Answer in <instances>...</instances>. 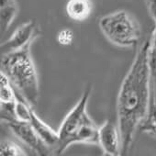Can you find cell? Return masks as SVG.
I'll use <instances>...</instances> for the list:
<instances>
[{"mask_svg":"<svg viewBox=\"0 0 156 156\" xmlns=\"http://www.w3.org/2000/svg\"><path fill=\"white\" fill-rule=\"evenodd\" d=\"M140 129L156 136V94L153 87H152L151 99L149 108V112L146 119L144 120Z\"/></svg>","mask_w":156,"mask_h":156,"instance_id":"cell-11","label":"cell"},{"mask_svg":"<svg viewBox=\"0 0 156 156\" xmlns=\"http://www.w3.org/2000/svg\"><path fill=\"white\" fill-rule=\"evenodd\" d=\"M41 36V30L37 22L33 20L20 25L13 32L11 37L0 45L1 55L8 54L28 46H31L33 41Z\"/></svg>","mask_w":156,"mask_h":156,"instance_id":"cell-5","label":"cell"},{"mask_svg":"<svg viewBox=\"0 0 156 156\" xmlns=\"http://www.w3.org/2000/svg\"><path fill=\"white\" fill-rule=\"evenodd\" d=\"M1 56V70L8 75L13 87L32 107L37 105L40 85L30 46Z\"/></svg>","mask_w":156,"mask_h":156,"instance_id":"cell-3","label":"cell"},{"mask_svg":"<svg viewBox=\"0 0 156 156\" xmlns=\"http://www.w3.org/2000/svg\"><path fill=\"white\" fill-rule=\"evenodd\" d=\"M7 125L19 140L33 150L37 154L48 155L49 152H51L50 149L37 134L30 122L15 119L8 122Z\"/></svg>","mask_w":156,"mask_h":156,"instance_id":"cell-6","label":"cell"},{"mask_svg":"<svg viewBox=\"0 0 156 156\" xmlns=\"http://www.w3.org/2000/svg\"><path fill=\"white\" fill-rule=\"evenodd\" d=\"M151 17L156 23V0H144Z\"/></svg>","mask_w":156,"mask_h":156,"instance_id":"cell-16","label":"cell"},{"mask_svg":"<svg viewBox=\"0 0 156 156\" xmlns=\"http://www.w3.org/2000/svg\"><path fill=\"white\" fill-rule=\"evenodd\" d=\"M67 16L75 21H84L89 18L93 9L91 0H69L66 4Z\"/></svg>","mask_w":156,"mask_h":156,"instance_id":"cell-9","label":"cell"},{"mask_svg":"<svg viewBox=\"0 0 156 156\" xmlns=\"http://www.w3.org/2000/svg\"><path fill=\"white\" fill-rule=\"evenodd\" d=\"M30 122L34 128L37 134L45 143V145L50 149L51 152H54L59 142L58 131H55L48 124H46L43 120H41L37 116L33 108L31 109V116H30Z\"/></svg>","mask_w":156,"mask_h":156,"instance_id":"cell-8","label":"cell"},{"mask_svg":"<svg viewBox=\"0 0 156 156\" xmlns=\"http://www.w3.org/2000/svg\"><path fill=\"white\" fill-rule=\"evenodd\" d=\"M149 62L151 73L156 74V23L151 36V46L149 51Z\"/></svg>","mask_w":156,"mask_h":156,"instance_id":"cell-14","label":"cell"},{"mask_svg":"<svg viewBox=\"0 0 156 156\" xmlns=\"http://www.w3.org/2000/svg\"><path fill=\"white\" fill-rule=\"evenodd\" d=\"M98 25L104 36L119 47L132 48L140 41V26L125 10H119L102 17Z\"/></svg>","mask_w":156,"mask_h":156,"instance_id":"cell-4","label":"cell"},{"mask_svg":"<svg viewBox=\"0 0 156 156\" xmlns=\"http://www.w3.org/2000/svg\"><path fill=\"white\" fill-rule=\"evenodd\" d=\"M16 100V92L8 75L0 72V102H12Z\"/></svg>","mask_w":156,"mask_h":156,"instance_id":"cell-12","label":"cell"},{"mask_svg":"<svg viewBox=\"0 0 156 156\" xmlns=\"http://www.w3.org/2000/svg\"><path fill=\"white\" fill-rule=\"evenodd\" d=\"M151 37L139 48L122 81L117 99V121L121 140V154L130 150L136 132L147 118L151 99L152 81L149 62Z\"/></svg>","mask_w":156,"mask_h":156,"instance_id":"cell-1","label":"cell"},{"mask_svg":"<svg viewBox=\"0 0 156 156\" xmlns=\"http://www.w3.org/2000/svg\"><path fill=\"white\" fill-rule=\"evenodd\" d=\"M0 154L1 156H25L27 153L16 142L9 140H1L0 143Z\"/></svg>","mask_w":156,"mask_h":156,"instance_id":"cell-13","label":"cell"},{"mask_svg":"<svg viewBox=\"0 0 156 156\" xmlns=\"http://www.w3.org/2000/svg\"><path fill=\"white\" fill-rule=\"evenodd\" d=\"M92 87H88L77 104L63 119L59 129V142L54 154L63 153L74 143L98 144L99 127L89 117L87 108Z\"/></svg>","mask_w":156,"mask_h":156,"instance_id":"cell-2","label":"cell"},{"mask_svg":"<svg viewBox=\"0 0 156 156\" xmlns=\"http://www.w3.org/2000/svg\"><path fill=\"white\" fill-rule=\"evenodd\" d=\"M19 12L16 0H0V27L5 32L13 23Z\"/></svg>","mask_w":156,"mask_h":156,"instance_id":"cell-10","label":"cell"},{"mask_svg":"<svg viewBox=\"0 0 156 156\" xmlns=\"http://www.w3.org/2000/svg\"><path fill=\"white\" fill-rule=\"evenodd\" d=\"M98 144L107 155H121V140L118 124L107 120L99 127Z\"/></svg>","mask_w":156,"mask_h":156,"instance_id":"cell-7","label":"cell"},{"mask_svg":"<svg viewBox=\"0 0 156 156\" xmlns=\"http://www.w3.org/2000/svg\"><path fill=\"white\" fill-rule=\"evenodd\" d=\"M73 32L70 29H62L57 34V41L60 45L69 46L73 41Z\"/></svg>","mask_w":156,"mask_h":156,"instance_id":"cell-15","label":"cell"}]
</instances>
